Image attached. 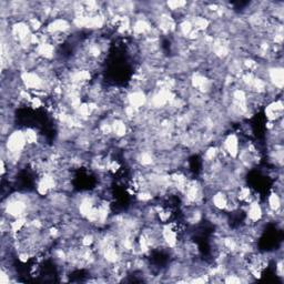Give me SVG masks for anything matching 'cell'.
<instances>
[{"mask_svg":"<svg viewBox=\"0 0 284 284\" xmlns=\"http://www.w3.org/2000/svg\"><path fill=\"white\" fill-rule=\"evenodd\" d=\"M27 141L24 131L17 130L9 133L6 142V149L10 155H22L27 147Z\"/></svg>","mask_w":284,"mask_h":284,"instance_id":"obj_1","label":"cell"},{"mask_svg":"<svg viewBox=\"0 0 284 284\" xmlns=\"http://www.w3.org/2000/svg\"><path fill=\"white\" fill-rule=\"evenodd\" d=\"M222 149L226 152L230 158H237L240 155V142L237 134L231 133L225 137L222 144Z\"/></svg>","mask_w":284,"mask_h":284,"instance_id":"obj_2","label":"cell"},{"mask_svg":"<svg viewBox=\"0 0 284 284\" xmlns=\"http://www.w3.org/2000/svg\"><path fill=\"white\" fill-rule=\"evenodd\" d=\"M266 117L268 118V121H278L280 119H282L283 114V102L281 100H273L271 101L267 106L266 110Z\"/></svg>","mask_w":284,"mask_h":284,"instance_id":"obj_3","label":"cell"},{"mask_svg":"<svg viewBox=\"0 0 284 284\" xmlns=\"http://www.w3.org/2000/svg\"><path fill=\"white\" fill-rule=\"evenodd\" d=\"M247 205H248V210H247L248 220L250 221L252 224L258 223V222L262 220V218L264 216V210L262 208V205H260L259 201H253Z\"/></svg>","mask_w":284,"mask_h":284,"instance_id":"obj_4","label":"cell"},{"mask_svg":"<svg viewBox=\"0 0 284 284\" xmlns=\"http://www.w3.org/2000/svg\"><path fill=\"white\" fill-rule=\"evenodd\" d=\"M268 77L270 82L273 84V87L275 89L281 90L283 88V79H284V75H283V68L275 66L272 68L268 69Z\"/></svg>","mask_w":284,"mask_h":284,"instance_id":"obj_5","label":"cell"},{"mask_svg":"<svg viewBox=\"0 0 284 284\" xmlns=\"http://www.w3.org/2000/svg\"><path fill=\"white\" fill-rule=\"evenodd\" d=\"M147 101V95L142 90H134L131 94L128 95V105L132 106L136 109H140L142 107H144Z\"/></svg>","mask_w":284,"mask_h":284,"instance_id":"obj_6","label":"cell"},{"mask_svg":"<svg viewBox=\"0 0 284 284\" xmlns=\"http://www.w3.org/2000/svg\"><path fill=\"white\" fill-rule=\"evenodd\" d=\"M211 201H212V205L218 211L225 210L226 206H228V194L222 192V191H218V192L212 195Z\"/></svg>","mask_w":284,"mask_h":284,"instance_id":"obj_7","label":"cell"},{"mask_svg":"<svg viewBox=\"0 0 284 284\" xmlns=\"http://www.w3.org/2000/svg\"><path fill=\"white\" fill-rule=\"evenodd\" d=\"M268 208L272 212H279L282 208V200H281V194H279L275 191H272L270 195L268 197Z\"/></svg>","mask_w":284,"mask_h":284,"instance_id":"obj_8","label":"cell"},{"mask_svg":"<svg viewBox=\"0 0 284 284\" xmlns=\"http://www.w3.org/2000/svg\"><path fill=\"white\" fill-rule=\"evenodd\" d=\"M112 125V131L116 134L117 138H124L126 134V125L125 124V121L122 119L118 118L116 120H113L111 122Z\"/></svg>","mask_w":284,"mask_h":284,"instance_id":"obj_9","label":"cell"},{"mask_svg":"<svg viewBox=\"0 0 284 284\" xmlns=\"http://www.w3.org/2000/svg\"><path fill=\"white\" fill-rule=\"evenodd\" d=\"M24 134L27 141V144L28 145H34L38 142V133L36 130L32 128H27L24 130Z\"/></svg>","mask_w":284,"mask_h":284,"instance_id":"obj_10","label":"cell"}]
</instances>
